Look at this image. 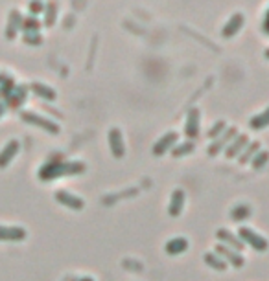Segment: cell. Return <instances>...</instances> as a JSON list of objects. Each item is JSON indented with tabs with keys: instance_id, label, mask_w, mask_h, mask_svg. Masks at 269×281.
<instances>
[{
	"instance_id": "6da1fadb",
	"label": "cell",
	"mask_w": 269,
	"mask_h": 281,
	"mask_svg": "<svg viewBox=\"0 0 269 281\" xmlns=\"http://www.w3.org/2000/svg\"><path fill=\"white\" fill-rule=\"evenodd\" d=\"M85 171V166L81 162H52L39 169V179L41 180H54L59 177H68V175H80Z\"/></svg>"
},
{
	"instance_id": "7a4b0ae2",
	"label": "cell",
	"mask_w": 269,
	"mask_h": 281,
	"mask_svg": "<svg viewBox=\"0 0 269 281\" xmlns=\"http://www.w3.org/2000/svg\"><path fill=\"white\" fill-rule=\"evenodd\" d=\"M238 235H240V239L245 241L247 245H251L255 250H258V252L268 250V241L264 239L262 235H258L257 232H253L251 228H240Z\"/></svg>"
},
{
	"instance_id": "3957f363",
	"label": "cell",
	"mask_w": 269,
	"mask_h": 281,
	"mask_svg": "<svg viewBox=\"0 0 269 281\" xmlns=\"http://www.w3.org/2000/svg\"><path fill=\"white\" fill-rule=\"evenodd\" d=\"M20 118L24 121H28V123H31V125H37V127H41V129H44V131L52 132V134H57V132H59V127L55 125L54 121L46 120V118H43V116H39V114L35 112H22Z\"/></svg>"
},
{
	"instance_id": "277c9868",
	"label": "cell",
	"mask_w": 269,
	"mask_h": 281,
	"mask_svg": "<svg viewBox=\"0 0 269 281\" xmlns=\"http://www.w3.org/2000/svg\"><path fill=\"white\" fill-rule=\"evenodd\" d=\"M26 239V230L20 226H2L0 224V241H22Z\"/></svg>"
},
{
	"instance_id": "5b68a950",
	"label": "cell",
	"mask_w": 269,
	"mask_h": 281,
	"mask_svg": "<svg viewBox=\"0 0 269 281\" xmlns=\"http://www.w3.org/2000/svg\"><path fill=\"white\" fill-rule=\"evenodd\" d=\"M55 200H57L59 204H63V206L70 208V209H81L83 206H85L80 197L70 195L68 191H57V193H55Z\"/></svg>"
},
{
	"instance_id": "8992f818",
	"label": "cell",
	"mask_w": 269,
	"mask_h": 281,
	"mask_svg": "<svg viewBox=\"0 0 269 281\" xmlns=\"http://www.w3.org/2000/svg\"><path fill=\"white\" fill-rule=\"evenodd\" d=\"M18 149H20V144H18L17 140H11V142H7V145L4 149L0 151V168H6L7 164L17 156Z\"/></svg>"
},
{
	"instance_id": "52a82bcc",
	"label": "cell",
	"mask_w": 269,
	"mask_h": 281,
	"mask_svg": "<svg viewBox=\"0 0 269 281\" xmlns=\"http://www.w3.org/2000/svg\"><path fill=\"white\" fill-rule=\"evenodd\" d=\"M109 144H111V151L117 158H122L124 153H126V147H124V138L120 134L118 129H111L109 132Z\"/></svg>"
},
{
	"instance_id": "ba28073f",
	"label": "cell",
	"mask_w": 269,
	"mask_h": 281,
	"mask_svg": "<svg viewBox=\"0 0 269 281\" xmlns=\"http://www.w3.org/2000/svg\"><path fill=\"white\" fill-rule=\"evenodd\" d=\"M177 138H179V136H177V132H168L166 136H162V138L159 140V142L155 144V147H153V153H155L157 156L164 155L166 151L170 149L171 145L177 142Z\"/></svg>"
},
{
	"instance_id": "9c48e42d",
	"label": "cell",
	"mask_w": 269,
	"mask_h": 281,
	"mask_svg": "<svg viewBox=\"0 0 269 281\" xmlns=\"http://www.w3.org/2000/svg\"><path fill=\"white\" fill-rule=\"evenodd\" d=\"M184 206V191L183 189H175L173 195H171V202H170V215L177 217L181 211H183Z\"/></svg>"
},
{
	"instance_id": "30bf717a",
	"label": "cell",
	"mask_w": 269,
	"mask_h": 281,
	"mask_svg": "<svg viewBox=\"0 0 269 281\" xmlns=\"http://www.w3.org/2000/svg\"><path fill=\"white\" fill-rule=\"evenodd\" d=\"M186 134L190 138H194L199 134V110L192 108L188 114V121H186Z\"/></svg>"
},
{
	"instance_id": "8fae6325",
	"label": "cell",
	"mask_w": 269,
	"mask_h": 281,
	"mask_svg": "<svg viewBox=\"0 0 269 281\" xmlns=\"http://www.w3.org/2000/svg\"><path fill=\"white\" fill-rule=\"evenodd\" d=\"M218 254H220V256H223L225 259H229V261H231L234 267H242V265H244V257L240 256V254H236L234 250H231V248L223 246V245L218 246Z\"/></svg>"
},
{
	"instance_id": "7c38bea8",
	"label": "cell",
	"mask_w": 269,
	"mask_h": 281,
	"mask_svg": "<svg viewBox=\"0 0 269 281\" xmlns=\"http://www.w3.org/2000/svg\"><path fill=\"white\" fill-rule=\"evenodd\" d=\"M188 248V241L183 239V237H177V239H171L166 243V252L171 254V256H175V254H181Z\"/></svg>"
},
{
	"instance_id": "4fadbf2b",
	"label": "cell",
	"mask_w": 269,
	"mask_h": 281,
	"mask_svg": "<svg viewBox=\"0 0 269 281\" xmlns=\"http://www.w3.org/2000/svg\"><path fill=\"white\" fill-rule=\"evenodd\" d=\"M31 90L35 92L37 96H41L43 99H48V101H54L55 99V92L50 87L46 85H41V83H31Z\"/></svg>"
},
{
	"instance_id": "5bb4252c",
	"label": "cell",
	"mask_w": 269,
	"mask_h": 281,
	"mask_svg": "<svg viewBox=\"0 0 269 281\" xmlns=\"http://www.w3.org/2000/svg\"><path fill=\"white\" fill-rule=\"evenodd\" d=\"M24 97H26V87H17V85H15L13 92L7 96V103H9L11 107H18L20 103L24 101Z\"/></svg>"
},
{
	"instance_id": "9a60e30c",
	"label": "cell",
	"mask_w": 269,
	"mask_h": 281,
	"mask_svg": "<svg viewBox=\"0 0 269 281\" xmlns=\"http://www.w3.org/2000/svg\"><path fill=\"white\" fill-rule=\"evenodd\" d=\"M234 134H236V129H234V127H231V129H229V132H225L221 140H218L214 145H210V149H208V155H216V153H218V151H220L223 145L231 142V138H233Z\"/></svg>"
},
{
	"instance_id": "2e32d148",
	"label": "cell",
	"mask_w": 269,
	"mask_h": 281,
	"mask_svg": "<svg viewBox=\"0 0 269 281\" xmlns=\"http://www.w3.org/2000/svg\"><path fill=\"white\" fill-rule=\"evenodd\" d=\"M218 237H220L221 241L229 243V246H233L234 250H242V248H244V243L236 239L233 233H229L227 230H220V232H218Z\"/></svg>"
},
{
	"instance_id": "e0dca14e",
	"label": "cell",
	"mask_w": 269,
	"mask_h": 281,
	"mask_svg": "<svg viewBox=\"0 0 269 281\" xmlns=\"http://www.w3.org/2000/svg\"><path fill=\"white\" fill-rule=\"evenodd\" d=\"M18 26H20V13H18L17 9H13L11 15H9V22H7L6 35L7 37H15V31H17Z\"/></svg>"
},
{
	"instance_id": "ac0fdd59",
	"label": "cell",
	"mask_w": 269,
	"mask_h": 281,
	"mask_svg": "<svg viewBox=\"0 0 269 281\" xmlns=\"http://www.w3.org/2000/svg\"><path fill=\"white\" fill-rule=\"evenodd\" d=\"M244 24V15H234L231 18V22L225 26V30H223V35H233L236 31L240 30V26Z\"/></svg>"
},
{
	"instance_id": "d6986e66",
	"label": "cell",
	"mask_w": 269,
	"mask_h": 281,
	"mask_svg": "<svg viewBox=\"0 0 269 281\" xmlns=\"http://www.w3.org/2000/svg\"><path fill=\"white\" fill-rule=\"evenodd\" d=\"M269 125V108H266L262 114H257L251 120V127L253 129H264V127Z\"/></svg>"
},
{
	"instance_id": "ffe728a7",
	"label": "cell",
	"mask_w": 269,
	"mask_h": 281,
	"mask_svg": "<svg viewBox=\"0 0 269 281\" xmlns=\"http://www.w3.org/2000/svg\"><path fill=\"white\" fill-rule=\"evenodd\" d=\"M205 261H207L208 267H214L216 270H225L227 269V261H223L220 256L216 254H207L205 256Z\"/></svg>"
},
{
	"instance_id": "44dd1931",
	"label": "cell",
	"mask_w": 269,
	"mask_h": 281,
	"mask_svg": "<svg viewBox=\"0 0 269 281\" xmlns=\"http://www.w3.org/2000/svg\"><path fill=\"white\" fill-rule=\"evenodd\" d=\"M233 144H234L233 147H231V149L227 151V156H234V155H236V153H238L240 149H244L245 144H247V136H245V134H242V136H238V138H236V140H234Z\"/></svg>"
},
{
	"instance_id": "7402d4cb",
	"label": "cell",
	"mask_w": 269,
	"mask_h": 281,
	"mask_svg": "<svg viewBox=\"0 0 269 281\" xmlns=\"http://www.w3.org/2000/svg\"><path fill=\"white\" fill-rule=\"evenodd\" d=\"M268 162H269V153L262 151V153H258V155L253 156V168L260 169V168H264V166H266Z\"/></svg>"
},
{
	"instance_id": "603a6c76",
	"label": "cell",
	"mask_w": 269,
	"mask_h": 281,
	"mask_svg": "<svg viewBox=\"0 0 269 281\" xmlns=\"http://www.w3.org/2000/svg\"><path fill=\"white\" fill-rule=\"evenodd\" d=\"M247 217H249V208H247V206H236V208L233 209L234 221H244Z\"/></svg>"
},
{
	"instance_id": "cb8c5ba5",
	"label": "cell",
	"mask_w": 269,
	"mask_h": 281,
	"mask_svg": "<svg viewBox=\"0 0 269 281\" xmlns=\"http://www.w3.org/2000/svg\"><path fill=\"white\" fill-rule=\"evenodd\" d=\"M258 147H260V145H258V142H255V144H253L249 149L245 151L244 155H240V164H245V162L253 160V155H255V153L258 151Z\"/></svg>"
},
{
	"instance_id": "d4e9b609",
	"label": "cell",
	"mask_w": 269,
	"mask_h": 281,
	"mask_svg": "<svg viewBox=\"0 0 269 281\" xmlns=\"http://www.w3.org/2000/svg\"><path fill=\"white\" fill-rule=\"evenodd\" d=\"M22 28L26 30V33H31V31L39 30V22H37V18L30 17V18H26L24 22H22Z\"/></svg>"
},
{
	"instance_id": "484cf974",
	"label": "cell",
	"mask_w": 269,
	"mask_h": 281,
	"mask_svg": "<svg viewBox=\"0 0 269 281\" xmlns=\"http://www.w3.org/2000/svg\"><path fill=\"white\" fill-rule=\"evenodd\" d=\"M194 151V144L192 142H188V144H184V145H179L177 149L173 151V156H181V155H188V153H192Z\"/></svg>"
},
{
	"instance_id": "4316f807",
	"label": "cell",
	"mask_w": 269,
	"mask_h": 281,
	"mask_svg": "<svg viewBox=\"0 0 269 281\" xmlns=\"http://www.w3.org/2000/svg\"><path fill=\"white\" fill-rule=\"evenodd\" d=\"M55 18V4L54 2H50L48 7H46V24H52Z\"/></svg>"
},
{
	"instance_id": "83f0119b",
	"label": "cell",
	"mask_w": 269,
	"mask_h": 281,
	"mask_svg": "<svg viewBox=\"0 0 269 281\" xmlns=\"http://www.w3.org/2000/svg\"><path fill=\"white\" fill-rule=\"evenodd\" d=\"M30 9H31V13L35 15V13H41V11H43L44 7H43V4H41L39 0H33V2L30 4Z\"/></svg>"
},
{
	"instance_id": "f1b7e54d",
	"label": "cell",
	"mask_w": 269,
	"mask_h": 281,
	"mask_svg": "<svg viewBox=\"0 0 269 281\" xmlns=\"http://www.w3.org/2000/svg\"><path fill=\"white\" fill-rule=\"evenodd\" d=\"M24 41L30 42V44H39V42H41V37H39V35H31V33H26Z\"/></svg>"
},
{
	"instance_id": "f546056e",
	"label": "cell",
	"mask_w": 269,
	"mask_h": 281,
	"mask_svg": "<svg viewBox=\"0 0 269 281\" xmlns=\"http://www.w3.org/2000/svg\"><path fill=\"white\" fill-rule=\"evenodd\" d=\"M221 129H223V121H220V123H218L214 129H210V131H208V136H216L218 132H221Z\"/></svg>"
},
{
	"instance_id": "4dcf8cb0",
	"label": "cell",
	"mask_w": 269,
	"mask_h": 281,
	"mask_svg": "<svg viewBox=\"0 0 269 281\" xmlns=\"http://www.w3.org/2000/svg\"><path fill=\"white\" fill-rule=\"evenodd\" d=\"M266 30L269 31V13H268V20H266Z\"/></svg>"
},
{
	"instance_id": "1f68e13d",
	"label": "cell",
	"mask_w": 269,
	"mask_h": 281,
	"mask_svg": "<svg viewBox=\"0 0 269 281\" xmlns=\"http://www.w3.org/2000/svg\"><path fill=\"white\" fill-rule=\"evenodd\" d=\"M2 112H4V107H2V105H0V116H2Z\"/></svg>"
},
{
	"instance_id": "d6a6232c",
	"label": "cell",
	"mask_w": 269,
	"mask_h": 281,
	"mask_svg": "<svg viewBox=\"0 0 269 281\" xmlns=\"http://www.w3.org/2000/svg\"><path fill=\"white\" fill-rule=\"evenodd\" d=\"M266 57H269V50H266Z\"/></svg>"
},
{
	"instance_id": "836d02e7",
	"label": "cell",
	"mask_w": 269,
	"mask_h": 281,
	"mask_svg": "<svg viewBox=\"0 0 269 281\" xmlns=\"http://www.w3.org/2000/svg\"><path fill=\"white\" fill-rule=\"evenodd\" d=\"M81 281H92V280H89V278H85V280H81Z\"/></svg>"
}]
</instances>
